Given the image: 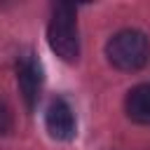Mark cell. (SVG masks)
Wrapping results in <instances>:
<instances>
[{
  "instance_id": "5b68a950",
  "label": "cell",
  "mask_w": 150,
  "mask_h": 150,
  "mask_svg": "<svg viewBox=\"0 0 150 150\" xmlns=\"http://www.w3.org/2000/svg\"><path fill=\"white\" fill-rule=\"evenodd\" d=\"M124 110L131 122L136 124H150V82L136 84L129 89L124 98Z\"/></svg>"
},
{
  "instance_id": "8992f818",
  "label": "cell",
  "mask_w": 150,
  "mask_h": 150,
  "mask_svg": "<svg viewBox=\"0 0 150 150\" xmlns=\"http://www.w3.org/2000/svg\"><path fill=\"white\" fill-rule=\"evenodd\" d=\"M12 124H14V120H12V110H9L7 103L0 101V136L9 134V131H12Z\"/></svg>"
},
{
  "instance_id": "7a4b0ae2",
  "label": "cell",
  "mask_w": 150,
  "mask_h": 150,
  "mask_svg": "<svg viewBox=\"0 0 150 150\" xmlns=\"http://www.w3.org/2000/svg\"><path fill=\"white\" fill-rule=\"evenodd\" d=\"M105 56L117 70H141L150 59V40L136 28H124L108 40Z\"/></svg>"
},
{
  "instance_id": "277c9868",
  "label": "cell",
  "mask_w": 150,
  "mask_h": 150,
  "mask_svg": "<svg viewBox=\"0 0 150 150\" xmlns=\"http://www.w3.org/2000/svg\"><path fill=\"white\" fill-rule=\"evenodd\" d=\"M45 124L52 138L56 141H70L75 136L77 122H75V112L70 108V103L66 98H52V103L47 105V115H45Z\"/></svg>"
},
{
  "instance_id": "3957f363",
  "label": "cell",
  "mask_w": 150,
  "mask_h": 150,
  "mask_svg": "<svg viewBox=\"0 0 150 150\" xmlns=\"http://www.w3.org/2000/svg\"><path fill=\"white\" fill-rule=\"evenodd\" d=\"M16 84H19V91L23 96L26 108L33 110L38 105L40 89H42V70H40V63L33 54L19 56V61H16Z\"/></svg>"
},
{
  "instance_id": "6da1fadb",
  "label": "cell",
  "mask_w": 150,
  "mask_h": 150,
  "mask_svg": "<svg viewBox=\"0 0 150 150\" xmlns=\"http://www.w3.org/2000/svg\"><path fill=\"white\" fill-rule=\"evenodd\" d=\"M47 42L61 61H66V63L77 61L80 35H77V12L73 5L59 2L52 7V19L47 26Z\"/></svg>"
}]
</instances>
